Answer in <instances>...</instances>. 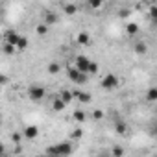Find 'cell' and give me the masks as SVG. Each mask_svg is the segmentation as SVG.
<instances>
[{
    "mask_svg": "<svg viewBox=\"0 0 157 157\" xmlns=\"http://www.w3.org/2000/svg\"><path fill=\"white\" fill-rule=\"evenodd\" d=\"M72 151H74V146H72L68 140H63V142H57V144H52V146H48V153H50V155H61V157H68Z\"/></svg>",
    "mask_w": 157,
    "mask_h": 157,
    "instance_id": "1",
    "label": "cell"
},
{
    "mask_svg": "<svg viewBox=\"0 0 157 157\" xmlns=\"http://www.w3.org/2000/svg\"><path fill=\"white\" fill-rule=\"evenodd\" d=\"M68 80L74 82V85H85L89 82V76L87 74H82L76 67H72V68H68Z\"/></svg>",
    "mask_w": 157,
    "mask_h": 157,
    "instance_id": "2",
    "label": "cell"
},
{
    "mask_svg": "<svg viewBox=\"0 0 157 157\" xmlns=\"http://www.w3.org/2000/svg\"><path fill=\"white\" fill-rule=\"evenodd\" d=\"M118 83H120V80L115 76V74H105L104 78H102V82H100V85H102V89H105V91H113V89H117L118 87Z\"/></svg>",
    "mask_w": 157,
    "mask_h": 157,
    "instance_id": "3",
    "label": "cell"
},
{
    "mask_svg": "<svg viewBox=\"0 0 157 157\" xmlns=\"http://www.w3.org/2000/svg\"><path fill=\"white\" fill-rule=\"evenodd\" d=\"M91 65H93V61H91L87 56H76V68L80 70L82 74H87V76H89Z\"/></svg>",
    "mask_w": 157,
    "mask_h": 157,
    "instance_id": "4",
    "label": "cell"
},
{
    "mask_svg": "<svg viewBox=\"0 0 157 157\" xmlns=\"http://www.w3.org/2000/svg\"><path fill=\"white\" fill-rule=\"evenodd\" d=\"M28 98L33 100V102L43 100V98H44V87H41V85H32V87H28Z\"/></svg>",
    "mask_w": 157,
    "mask_h": 157,
    "instance_id": "5",
    "label": "cell"
},
{
    "mask_svg": "<svg viewBox=\"0 0 157 157\" xmlns=\"http://www.w3.org/2000/svg\"><path fill=\"white\" fill-rule=\"evenodd\" d=\"M21 37H22V35H19V33H17V32H13V30H8V32H6V35H4L6 43H8V44H13L15 48H17V44H19Z\"/></svg>",
    "mask_w": 157,
    "mask_h": 157,
    "instance_id": "6",
    "label": "cell"
},
{
    "mask_svg": "<svg viewBox=\"0 0 157 157\" xmlns=\"http://www.w3.org/2000/svg\"><path fill=\"white\" fill-rule=\"evenodd\" d=\"M76 98H78V102H80V104H89L93 100L91 93H83V91H76Z\"/></svg>",
    "mask_w": 157,
    "mask_h": 157,
    "instance_id": "7",
    "label": "cell"
},
{
    "mask_svg": "<svg viewBox=\"0 0 157 157\" xmlns=\"http://www.w3.org/2000/svg\"><path fill=\"white\" fill-rule=\"evenodd\" d=\"M133 52L139 54V56H144V54H148V44L142 43V41H139V43L133 44Z\"/></svg>",
    "mask_w": 157,
    "mask_h": 157,
    "instance_id": "8",
    "label": "cell"
},
{
    "mask_svg": "<svg viewBox=\"0 0 157 157\" xmlns=\"http://www.w3.org/2000/svg\"><path fill=\"white\" fill-rule=\"evenodd\" d=\"M115 129H117L118 135H126V133H128V124H126L122 118H117V122H115Z\"/></svg>",
    "mask_w": 157,
    "mask_h": 157,
    "instance_id": "9",
    "label": "cell"
},
{
    "mask_svg": "<svg viewBox=\"0 0 157 157\" xmlns=\"http://www.w3.org/2000/svg\"><path fill=\"white\" fill-rule=\"evenodd\" d=\"M78 44H83V46H89V43H91V35L87 33V32H80L78 33Z\"/></svg>",
    "mask_w": 157,
    "mask_h": 157,
    "instance_id": "10",
    "label": "cell"
},
{
    "mask_svg": "<svg viewBox=\"0 0 157 157\" xmlns=\"http://www.w3.org/2000/svg\"><path fill=\"white\" fill-rule=\"evenodd\" d=\"M74 96H76V93H70L68 89H63V91H61V94H59V98H61L65 104H70V102L74 100Z\"/></svg>",
    "mask_w": 157,
    "mask_h": 157,
    "instance_id": "11",
    "label": "cell"
},
{
    "mask_svg": "<svg viewBox=\"0 0 157 157\" xmlns=\"http://www.w3.org/2000/svg\"><path fill=\"white\" fill-rule=\"evenodd\" d=\"M37 133H39L37 126H26V129H24V137H28V139H35Z\"/></svg>",
    "mask_w": 157,
    "mask_h": 157,
    "instance_id": "12",
    "label": "cell"
},
{
    "mask_svg": "<svg viewBox=\"0 0 157 157\" xmlns=\"http://www.w3.org/2000/svg\"><path fill=\"white\" fill-rule=\"evenodd\" d=\"M146 100L148 102H157V87H150L146 91Z\"/></svg>",
    "mask_w": 157,
    "mask_h": 157,
    "instance_id": "13",
    "label": "cell"
},
{
    "mask_svg": "<svg viewBox=\"0 0 157 157\" xmlns=\"http://www.w3.org/2000/svg\"><path fill=\"white\" fill-rule=\"evenodd\" d=\"M59 72H61V65H59L57 61H54V63L48 65V74H54V76H56V74H59Z\"/></svg>",
    "mask_w": 157,
    "mask_h": 157,
    "instance_id": "14",
    "label": "cell"
},
{
    "mask_svg": "<svg viewBox=\"0 0 157 157\" xmlns=\"http://www.w3.org/2000/svg\"><path fill=\"white\" fill-rule=\"evenodd\" d=\"M65 105H67V104H65L61 98H56V100H54V104H52V109H54V111H63V109H65Z\"/></svg>",
    "mask_w": 157,
    "mask_h": 157,
    "instance_id": "15",
    "label": "cell"
},
{
    "mask_svg": "<svg viewBox=\"0 0 157 157\" xmlns=\"http://www.w3.org/2000/svg\"><path fill=\"white\" fill-rule=\"evenodd\" d=\"M63 10H65L67 15H74L78 11V6L76 4H63Z\"/></svg>",
    "mask_w": 157,
    "mask_h": 157,
    "instance_id": "16",
    "label": "cell"
},
{
    "mask_svg": "<svg viewBox=\"0 0 157 157\" xmlns=\"http://www.w3.org/2000/svg\"><path fill=\"white\" fill-rule=\"evenodd\" d=\"M72 118H74L76 122H83V120H85V113L78 109V111H74V113H72Z\"/></svg>",
    "mask_w": 157,
    "mask_h": 157,
    "instance_id": "17",
    "label": "cell"
},
{
    "mask_svg": "<svg viewBox=\"0 0 157 157\" xmlns=\"http://www.w3.org/2000/svg\"><path fill=\"white\" fill-rule=\"evenodd\" d=\"M126 30H128L129 35H135V33L139 32V24H137V22H129V24L126 26Z\"/></svg>",
    "mask_w": 157,
    "mask_h": 157,
    "instance_id": "18",
    "label": "cell"
},
{
    "mask_svg": "<svg viewBox=\"0 0 157 157\" xmlns=\"http://www.w3.org/2000/svg\"><path fill=\"white\" fill-rule=\"evenodd\" d=\"M56 21H57V17H56L54 13H50V11H48V13L44 15V24H46V26H48V24H54Z\"/></svg>",
    "mask_w": 157,
    "mask_h": 157,
    "instance_id": "19",
    "label": "cell"
},
{
    "mask_svg": "<svg viewBox=\"0 0 157 157\" xmlns=\"http://www.w3.org/2000/svg\"><path fill=\"white\" fill-rule=\"evenodd\" d=\"M35 30H37V33H39V35H44V33L48 32V26H46L44 22H41V24H37V28H35Z\"/></svg>",
    "mask_w": 157,
    "mask_h": 157,
    "instance_id": "20",
    "label": "cell"
},
{
    "mask_svg": "<svg viewBox=\"0 0 157 157\" xmlns=\"http://www.w3.org/2000/svg\"><path fill=\"white\" fill-rule=\"evenodd\" d=\"M17 48H19V50H24V48H28V39H26L24 35L21 37V41H19V44H17Z\"/></svg>",
    "mask_w": 157,
    "mask_h": 157,
    "instance_id": "21",
    "label": "cell"
},
{
    "mask_svg": "<svg viewBox=\"0 0 157 157\" xmlns=\"http://www.w3.org/2000/svg\"><path fill=\"white\" fill-rule=\"evenodd\" d=\"M113 157H124V150L120 146H115L113 148Z\"/></svg>",
    "mask_w": 157,
    "mask_h": 157,
    "instance_id": "22",
    "label": "cell"
},
{
    "mask_svg": "<svg viewBox=\"0 0 157 157\" xmlns=\"http://www.w3.org/2000/svg\"><path fill=\"white\" fill-rule=\"evenodd\" d=\"M13 52H15V46L6 43V44H4V54H13Z\"/></svg>",
    "mask_w": 157,
    "mask_h": 157,
    "instance_id": "23",
    "label": "cell"
},
{
    "mask_svg": "<svg viewBox=\"0 0 157 157\" xmlns=\"http://www.w3.org/2000/svg\"><path fill=\"white\" fill-rule=\"evenodd\" d=\"M150 15H151V19H153V22H155V26H157V6H153V8L150 10Z\"/></svg>",
    "mask_w": 157,
    "mask_h": 157,
    "instance_id": "24",
    "label": "cell"
},
{
    "mask_svg": "<svg viewBox=\"0 0 157 157\" xmlns=\"http://www.w3.org/2000/svg\"><path fill=\"white\" fill-rule=\"evenodd\" d=\"M98 72V65L93 61V65H91V68H89V76H93V74H96Z\"/></svg>",
    "mask_w": 157,
    "mask_h": 157,
    "instance_id": "25",
    "label": "cell"
},
{
    "mask_svg": "<svg viewBox=\"0 0 157 157\" xmlns=\"http://www.w3.org/2000/svg\"><path fill=\"white\" fill-rule=\"evenodd\" d=\"M102 117H104V113H102V111H100V109H96V111H94V113H93V118H94V120H100V118H102Z\"/></svg>",
    "mask_w": 157,
    "mask_h": 157,
    "instance_id": "26",
    "label": "cell"
},
{
    "mask_svg": "<svg viewBox=\"0 0 157 157\" xmlns=\"http://www.w3.org/2000/svg\"><path fill=\"white\" fill-rule=\"evenodd\" d=\"M72 137H74V139H80V137H82V129H74V131H72Z\"/></svg>",
    "mask_w": 157,
    "mask_h": 157,
    "instance_id": "27",
    "label": "cell"
},
{
    "mask_svg": "<svg viewBox=\"0 0 157 157\" xmlns=\"http://www.w3.org/2000/svg\"><path fill=\"white\" fill-rule=\"evenodd\" d=\"M11 139H13V142H19V140H21V135H13Z\"/></svg>",
    "mask_w": 157,
    "mask_h": 157,
    "instance_id": "28",
    "label": "cell"
},
{
    "mask_svg": "<svg viewBox=\"0 0 157 157\" xmlns=\"http://www.w3.org/2000/svg\"><path fill=\"white\" fill-rule=\"evenodd\" d=\"M151 133H153V135H157V124L153 126V129H151Z\"/></svg>",
    "mask_w": 157,
    "mask_h": 157,
    "instance_id": "29",
    "label": "cell"
},
{
    "mask_svg": "<svg viewBox=\"0 0 157 157\" xmlns=\"http://www.w3.org/2000/svg\"><path fill=\"white\" fill-rule=\"evenodd\" d=\"M50 157H61V155H50Z\"/></svg>",
    "mask_w": 157,
    "mask_h": 157,
    "instance_id": "30",
    "label": "cell"
},
{
    "mask_svg": "<svg viewBox=\"0 0 157 157\" xmlns=\"http://www.w3.org/2000/svg\"><path fill=\"white\" fill-rule=\"evenodd\" d=\"M96 157H105V155H96Z\"/></svg>",
    "mask_w": 157,
    "mask_h": 157,
    "instance_id": "31",
    "label": "cell"
},
{
    "mask_svg": "<svg viewBox=\"0 0 157 157\" xmlns=\"http://www.w3.org/2000/svg\"><path fill=\"white\" fill-rule=\"evenodd\" d=\"M4 157H6V155H4Z\"/></svg>",
    "mask_w": 157,
    "mask_h": 157,
    "instance_id": "32",
    "label": "cell"
}]
</instances>
